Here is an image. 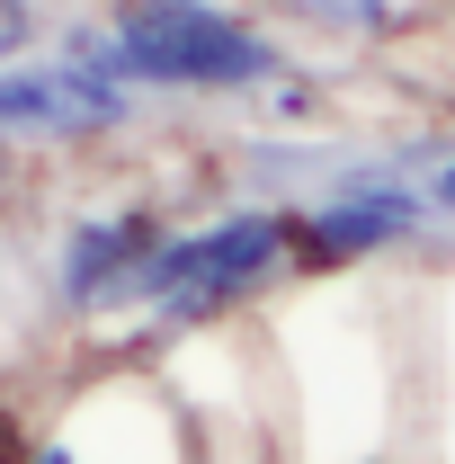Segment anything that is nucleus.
<instances>
[{"label": "nucleus", "mask_w": 455, "mask_h": 464, "mask_svg": "<svg viewBox=\"0 0 455 464\" xmlns=\"http://www.w3.org/2000/svg\"><path fill=\"white\" fill-rule=\"evenodd\" d=\"M108 63L143 72V81H259L268 45L215 9H197V0H125Z\"/></svg>", "instance_id": "f257e3e1"}, {"label": "nucleus", "mask_w": 455, "mask_h": 464, "mask_svg": "<svg viewBox=\"0 0 455 464\" xmlns=\"http://www.w3.org/2000/svg\"><path fill=\"white\" fill-rule=\"evenodd\" d=\"M268 250H277V224H268V215H241V224L206 232V241L161 250V259L143 268V286L152 295H224V286H250V277L268 268Z\"/></svg>", "instance_id": "f03ea898"}, {"label": "nucleus", "mask_w": 455, "mask_h": 464, "mask_svg": "<svg viewBox=\"0 0 455 464\" xmlns=\"http://www.w3.org/2000/svg\"><path fill=\"white\" fill-rule=\"evenodd\" d=\"M125 99L90 72H0V125H45V134H81V125H116Z\"/></svg>", "instance_id": "7ed1b4c3"}, {"label": "nucleus", "mask_w": 455, "mask_h": 464, "mask_svg": "<svg viewBox=\"0 0 455 464\" xmlns=\"http://www.w3.org/2000/svg\"><path fill=\"white\" fill-rule=\"evenodd\" d=\"M402 224H411V197H357V206H331L313 224V250L322 259H348V250H366V241H384Z\"/></svg>", "instance_id": "20e7f679"}, {"label": "nucleus", "mask_w": 455, "mask_h": 464, "mask_svg": "<svg viewBox=\"0 0 455 464\" xmlns=\"http://www.w3.org/2000/svg\"><path fill=\"white\" fill-rule=\"evenodd\" d=\"M134 241H143L134 224H108V232H90V241L72 250V286H81V295H108V268H116V259H134Z\"/></svg>", "instance_id": "39448f33"}, {"label": "nucleus", "mask_w": 455, "mask_h": 464, "mask_svg": "<svg viewBox=\"0 0 455 464\" xmlns=\"http://www.w3.org/2000/svg\"><path fill=\"white\" fill-rule=\"evenodd\" d=\"M18 36H27V9H18V0H0V54H9Z\"/></svg>", "instance_id": "423d86ee"}, {"label": "nucleus", "mask_w": 455, "mask_h": 464, "mask_svg": "<svg viewBox=\"0 0 455 464\" xmlns=\"http://www.w3.org/2000/svg\"><path fill=\"white\" fill-rule=\"evenodd\" d=\"M447 206H455V170H447Z\"/></svg>", "instance_id": "0eeeda50"}, {"label": "nucleus", "mask_w": 455, "mask_h": 464, "mask_svg": "<svg viewBox=\"0 0 455 464\" xmlns=\"http://www.w3.org/2000/svg\"><path fill=\"white\" fill-rule=\"evenodd\" d=\"M45 464H72V456H45Z\"/></svg>", "instance_id": "6e6552de"}]
</instances>
